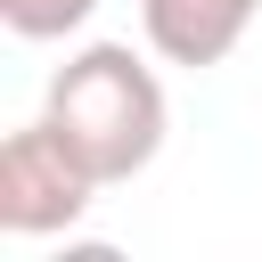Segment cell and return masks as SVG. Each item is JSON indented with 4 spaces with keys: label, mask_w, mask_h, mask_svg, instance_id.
Listing matches in <instances>:
<instances>
[{
    "label": "cell",
    "mask_w": 262,
    "mask_h": 262,
    "mask_svg": "<svg viewBox=\"0 0 262 262\" xmlns=\"http://www.w3.org/2000/svg\"><path fill=\"white\" fill-rule=\"evenodd\" d=\"M41 123L98 172V188H115V180H139V172L164 156L172 106H164L156 66H147L131 41H82V49L49 74Z\"/></svg>",
    "instance_id": "6da1fadb"
},
{
    "label": "cell",
    "mask_w": 262,
    "mask_h": 262,
    "mask_svg": "<svg viewBox=\"0 0 262 262\" xmlns=\"http://www.w3.org/2000/svg\"><path fill=\"white\" fill-rule=\"evenodd\" d=\"M90 196H98V172L49 123H25L0 139V229L8 237H57L90 213Z\"/></svg>",
    "instance_id": "7a4b0ae2"
},
{
    "label": "cell",
    "mask_w": 262,
    "mask_h": 262,
    "mask_svg": "<svg viewBox=\"0 0 262 262\" xmlns=\"http://www.w3.org/2000/svg\"><path fill=\"white\" fill-rule=\"evenodd\" d=\"M254 16H262V0H139L147 49H156L164 66H188V74L221 66V57L254 33Z\"/></svg>",
    "instance_id": "3957f363"
},
{
    "label": "cell",
    "mask_w": 262,
    "mask_h": 262,
    "mask_svg": "<svg viewBox=\"0 0 262 262\" xmlns=\"http://www.w3.org/2000/svg\"><path fill=\"white\" fill-rule=\"evenodd\" d=\"M90 8L98 0H0V25L16 41H66V33L90 25Z\"/></svg>",
    "instance_id": "277c9868"
}]
</instances>
